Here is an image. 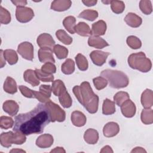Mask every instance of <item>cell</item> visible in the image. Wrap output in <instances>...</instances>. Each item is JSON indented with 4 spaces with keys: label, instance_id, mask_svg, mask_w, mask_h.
Masks as SVG:
<instances>
[{
    "label": "cell",
    "instance_id": "47",
    "mask_svg": "<svg viewBox=\"0 0 153 153\" xmlns=\"http://www.w3.org/2000/svg\"><path fill=\"white\" fill-rule=\"evenodd\" d=\"M11 2L13 3L17 7H25V5L27 4L26 1H11Z\"/></svg>",
    "mask_w": 153,
    "mask_h": 153
},
{
    "label": "cell",
    "instance_id": "32",
    "mask_svg": "<svg viewBox=\"0 0 153 153\" xmlns=\"http://www.w3.org/2000/svg\"><path fill=\"white\" fill-rule=\"evenodd\" d=\"M57 39L66 45H70L72 42V38L63 29H59L56 32Z\"/></svg>",
    "mask_w": 153,
    "mask_h": 153
},
{
    "label": "cell",
    "instance_id": "30",
    "mask_svg": "<svg viewBox=\"0 0 153 153\" xmlns=\"http://www.w3.org/2000/svg\"><path fill=\"white\" fill-rule=\"evenodd\" d=\"M62 71L66 75L72 74L75 71V63L74 60L71 59H68L62 65Z\"/></svg>",
    "mask_w": 153,
    "mask_h": 153
},
{
    "label": "cell",
    "instance_id": "25",
    "mask_svg": "<svg viewBox=\"0 0 153 153\" xmlns=\"http://www.w3.org/2000/svg\"><path fill=\"white\" fill-rule=\"evenodd\" d=\"M58 97L60 103L62 105L63 107L65 108H68L72 106V100L70 94L67 91L66 88L62 91L59 93Z\"/></svg>",
    "mask_w": 153,
    "mask_h": 153
},
{
    "label": "cell",
    "instance_id": "10",
    "mask_svg": "<svg viewBox=\"0 0 153 153\" xmlns=\"http://www.w3.org/2000/svg\"><path fill=\"white\" fill-rule=\"evenodd\" d=\"M123 115L127 118H131L136 114V108L135 104L130 99L126 100L121 106Z\"/></svg>",
    "mask_w": 153,
    "mask_h": 153
},
{
    "label": "cell",
    "instance_id": "26",
    "mask_svg": "<svg viewBox=\"0 0 153 153\" xmlns=\"http://www.w3.org/2000/svg\"><path fill=\"white\" fill-rule=\"evenodd\" d=\"M115 112V103L108 99L104 100L102 105V113L104 115H112Z\"/></svg>",
    "mask_w": 153,
    "mask_h": 153
},
{
    "label": "cell",
    "instance_id": "37",
    "mask_svg": "<svg viewBox=\"0 0 153 153\" xmlns=\"http://www.w3.org/2000/svg\"><path fill=\"white\" fill-rule=\"evenodd\" d=\"M35 71L36 76L39 79V80H41L43 82L53 81L54 76L53 75V74L45 73L42 71H41V69H36Z\"/></svg>",
    "mask_w": 153,
    "mask_h": 153
},
{
    "label": "cell",
    "instance_id": "18",
    "mask_svg": "<svg viewBox=\"0 0 153 153\" xmlns=\"http://www.w3.org/2000/svg\"><path fill=\"white\" fill-rule=\"evenodd\" d=\"M106 23L103 20H99L96 23L92 24L91 35L100 36L103 35L106 30Z\"/></svg>",
    "mask_w": 153,
    "mask_h": 153
},
{
    "label": "cell",
    "instance_id": "31",
    "mask_svg": "<svg viewBox=\"0 0 153 153\" xmlns=\"http://www.w3.org/2000/svg\"><path fill=\"white\" fill-rule=\"evenodd\" d=\"M13 132L8 131L6 133H2L0 136L1 145L5 148H9L11 146L12 143V136Z\"/></svg>",
    "mask_w": 153,
    "mask_h": 153
},
{
    "label": "cell",
    "instance_id": "40",
    "mask_svg": "<svg viewBox=\"0 0 153 153\" xmlns=\"http://www.w3.org/2000/svg\"><path fill=\"white\" fill-rule=\"evenodd\" d=\"M139 7L141 11L146 14L149 15L152 11V7L151 1L149 0H142L139 2Z\"/></svg>",
    "mask_w": 153,
    "mask_h": 153
},
{
    "label": "cell",
    "instance_id": "15",
    "mask_svg": "<svg viewBox=\"0 0 153 153\" xmlns=\"http://www.w3.org/2000/svg\"><path fill=\"white\" fill-rule=\"evenodd\" d=\"M71 121L72 124L76 127H82L84 126L87 121L86 117L85 115L78 111H74L71 114Z\"/></svg>",
    "mask_w": 153,
    "mask_h": 153
},
{
    "label": "cell",
    "instance_id": "4",
    "mask_svg": "<svg viewBox=\"0 0 153 153\" xmlns=\"http://www.w3.org/2000/svg\"><path fill=\"white\" fill-rule=\"evenodd\" d=\"M128 63L131 68L142 72H149L152 67L151 60L142 51L130 54L128 57Z\"/></svg>",
    "mask_w": 153,
    "mask_h": 153
},
{
    "label": "cell",
    "instance_id": "8",
    "mask_svg": "<svg viewBox=\"0 0 153 153\" xmlns=\"http://www.w3.org/2000/svg\"><path fill=\"white\" fill-rule=\"evenodd\" d=\"M36 42L41 48H48L52 49L55 45V41L51 35L47 33L39 35L37 38Z\"/></svg>",
    "mask_w": 153,
    "mask_h": 153
},
{
    "label": "cell",
    "instance_id": "5",
    "mask_svg": "<svg viewBox=\"0 0 153 153\" xmlns=\"http://www.w3.org/2000/svg\"><path fill=\"white\" fill-rule=\"evenodd\" d=\"M45 105L50 111L51 122H63L65 121L66 113L57 104L50 100Z\"/></svg>",
    "mask_w": 153,
    "mask_h": 153
},
{
    "label": "cell",
    "instance_id": "51",
    "mask_svg": "<svg viewBox=\"0 0 153 153\" xmlns=\"http://www.w3.org/2000/svg\"><path fill=\"white\" fill-rule=\"evenodd\" d=\"M65 150L62 147H56L54 149H52L50 152H65Z\"/></svg>",
    "mask_w": 153,
    "mask_h": 153
},
{
    "label": "cell",
    "instance_id": "19",
    "mask_svg": "<svg viewBox=\"0 0 153 153\" xmlns=\"http://www.w3.org/2000/svg\"><path fill=\"white\" fill-rule=\"evenodd\" d=\"M141 103L145 108H151L153 105V93L150 89H146L141 95Z\"/></svg>",
    "mask_w": 153,
    "mask_h": 153
},
{
    "label": "cell",
    "instance_id": "33",
    "mask_svg": "<svg viewBox=\"0 0 153 153\" xmlns=\"http://www.w3.org/2000/svg\"><path fill=\"white\" fill-rule=\"evenodd\" d=\"M75 61L78 69L80 71H84L88 69V63L86 57L82 54L78 53L75 57Z\"/></svg>",
    "mask_w": 153,
    "mask_h": 153
},
{
    "label": "cell",
    "instance_id": "45",
    "mask_svg": "<svg viewBox=\"0 0 153 153\" xmlns=\"http://www.w3.org/2000/svg\"><path fill=\"white\" fill-rule=\"evenodd\" d=\"M41 71L47 74H53L56 73V67L53 63L47 62L41 66Z\"/></svg>",
    "mask_w": 153,
    "mask_h": 153
},
{
    "label": "cell",
    "instance_id": "23",
    "mask_svg": "<svg viewBox=\"0 0 153 153\" xmlns=\"http://www.w3.org/2000/svg\"><path fill=\"white\" fill-rule=\"evenodd\" d=\"M3 88L5 92L13 94L17 91V87L16 81L10 76H7L4 83Z\"/></svg>",
    "mask_w": 153,
    "mask_h": 153
},
{
    "label": "cell",
    "instance_id": "13",
    "mask_svg": "<svg viewBox=\"0 0 153 153\" xmlns=\"http://www.w3.org/2000/svg\"><path fill=\"white\" fill-rule=\"evenodd\" d=\"M53 137L51 134H43L37 138L36 145L41 148H47L50 147L53 145Z\"/></svg>",
    "mask_w": 153,
    "mask_h": 153
},
{
    "label": "cell",
    "instance_id": "11",
    "mask_svg": "<svg viewBox=\"0 0 153 153\" xmlns=\"http://www.w3.org/2000/svg\"><path fill=\"white\" fill-rule=\"evenodd\" d=\"M38 58L41 62L47 63L51 62L54 63L55 60L53 56L52 49L48 48H41L38 53Z\"/></svg>",
    "mask_w": 153,
    "mask_h": 153
},
{
    "label": "cell",
    "instance_id": "12",
    "mask_svg": "<svg viewBox=\"0 0 153 153\" xmlns=\"http://www.w3.org/2000/svg\"><path fill=\"white\" fill-rule=\"evenodd\" d=\"M120 131L119 125L115 122H109L103 127V133L105 137H112L116 136Z\"/></svg>",
    "mask_w": 153,
    "mask_h": 153
},
{
    "label": "cell",
    "instance_id": "41",
    "mask_svg": "<svg viewBox=\"0 0 153 153\" xmlns=\"http://www.w3.org/2000/svg\"><path fill=\"white\" fill-rule=\"evenodd\" d=\"M11 14L10 12L2 6L0 7V22L1 24L7 25L11 22Z\"/></svg>",
    "mask_w": 153,
    "mask_h": 153
},
{
    "label": "cell",
    "instance_id": "48",
    "mask_svg": "<svg viewBox=\"0 0 153 153\" xmlns=\"http://www.w3.org/2000/svg\"><path fill=\"white\" fill-rule=\"evenodd\" d=\"M82 2L85 5H86L87 7H91V6H93V5H96V3L97 2V0H91V1L90 0H86V1L83 0V1H82Z\"/></svg>",
    "mask_w": 153,
    "mask_h": 153
},
{
    "label": "cell",
    "instance_id": "21",
    "mask_svg": "<svg viewBox=\"0 0 153 153\" xmlns=\"http://www.w3.org/2000/svg\"><path fill=\"white\" fill-rule=\"evenodd\" d=\"M23 78L26 82L33 87L37 86L39 84V80L36 76L35 71L32 69H27L25 71L23 74Z\"/></svg>",
    "mask_w": 153,
    "mask_h": 153
},
{
    "label": "cell",
    "instance_id": "6",
    "mask_svg": "<svg viewBox=\"0 0 153 153\" xmlns=\"http://www.w3.org/2000/svg\"><path fill=\"white\" fill-rule=\"evenodd\" d=\"M34 16V13L32 8L26 7H17L16 17L20 23H27L30 21Z\"/></svg>",
    "mask_w": 153,
    "mask_h": 153
},
{
    "label": "cell",
    "instance_id": "42",
    "mask_svg": "<svg viewBox=\"0 0 153 153\" xmlns=\"http://www.w3.org/2000/svg\"><path fill=\"white\" fill-rule=\"evenodd\" d=\"M14 124L12 118L7 116H1L0 118V127L3 129L11 128Z\"/></svg>",
    "mask_w": 153,
    "mask_h": 153
},
{
    "label": "cell",
    "instance_id": "36",
    "mask_svg": "<svg viewBox=\"0 0 153 153\" xmlns=\"http://www.w3.org/2000/svg\"><path fill=\"white\" fill-rule=\"evenodd\" d=\"M111 8L114 13L120 14L124 10L125 4L122 1H111Z\"/></svg>",
    "mask_w": 153,
    "mask_h": 153
},
{
    "label": "cell",
    "instance_id": "43",
    "mask_svg": "<svg viewBox=\"0 0 153 153\" xmlns=\"http://www.w3.org/2000/svg\"><path fill=\"white\" fill-rule=\"evenodd\" d=\"M93 82L95 88L98 90L103 89L106 87L108 84V81L105 78L101 76L93 78Z\"/></svg>",
    "mask_w": 153,
    "mask_h": 153
},
{
    "label": "cell",
    "instance_id": "49",
    "mask_svg": "<svg viewBox=\"0 0 153 153\" xmlns=\"http://www.w3.org/2000/svg\"><path fill=\"white\" fill-rule=\"evenodd\" d=\"M0 58H1V68H3L5 65V59L4 56V51L2 50H0Z\"/></svg>",
    "mask_w": 153,
    "mask_h": 153
},
{
    "label": "cell",
    "instance_id": "20",
    "mask_svg": "<svg viewBox=\"0 0 153 153\" xmlns=\"http://www.w3.org/2000/svg\"><path fill=\"white\" fill-rule=\"evenodd\" d=\"M124 21L127 25L132 27H138L142 22V18L133 13H128L125 17Z\"/></svg>",
    "mask_w": 153,
    "mask_h": 153
},
{
    "label": "cell",
    "instance_id": "50",
    "mask_svg": "<svg viewBox=\"0 0 153 153\" xmlns=\"http://www.w3.org/2000/svg\"><path fill=\"white\" fill-rule=\"evenodd\" d=\"M100 152L102 153V152H113V150L112 149L111 146L106 145L102 149V150L100 151Z\"/></svg>",
    "mask_w": 153,
    "mask_h": 153
},
{
    "label": "cell",
    "instance_id": "24",
    "mask_svg": "<svg viewBox=\"0 0 153 153\" xmlns=\"http://www.w3.org/2000/svg\"><path fill=\"white\" fill-rule=\"evenodd\" d=\"M75 32L82 36L91 35V30L89 26L85 22H79L75 26Z\"/></svg>",
    "mask_w": 153,
    "mask_h": 153
},
{
    "label": "cell",
    "instance_id": "38",
    "mask_svg": "<svg viewBox=\"0 0 153 153\" xmlns=\"http://www.w3.org/2000/svg\"><path fill=\"white\" fill-rule=\"evenodd\" d=\"M130 99L128 93L125 91H119L114 96V102L118 105L121 106L126 100Z\"/></svg>",
    "mask_w": 153,
    "mask_h": 153
},
{
    "label": "cell",
    "instance_id": "35",
    "mask_svg": "<svg viewBox=\"0 0 153 153\" xmlns=\"http://www.w3.org/2000/svg\"><path fill=\"white\" fill-rule=\"evenodd\" d=\"M53 51L59 59H65L68 55V50L65 47L59 44L54 46Z\"/></svg>",
    "mask_w": 153,
    "mask_h": 153
},
{
    "label": "cell",
    "instance_id": "2",
    "mask_svg": "<svg viewBox=\"0 0 153 153\" xmlns=\"http://www.w3.org/2000/svg\"><path fill=\"white\" fill-rule=\"evenodd\" d=\"M72 91L79 102L89 113L94 114L97 111L99 97L94 93L88 82L84 81L80 85L74 86Z\"/></svg>",
    "mask_w": 153,
    "mask_h": 153
},
{
    "label": "cell",
    "instance_id": "46",
    "mask_svg": "<svg viewBox=\"0 0 153 153\" xmlns=\"http://www.w3.org/2000/svg\"><path fill=\"white\" fill-rule=\"evenodd\" d=\"M19 88L21 93L26 97L34 98V90H32L25 85H19Z\"/></svg>",
    "mask_w": 153,
    "mask_h": 153
},
{
    "label": "cell",
    "instance_id": "54",
    "mask_svg": "<svg viewBox=\"0 0 153 153\" xmlns=\"http://www.w3.org/2000/svg\"><path fill=\"white\" fill-rule=\"evenodd\" d=\"M111 1H102V2H103V3L106 4H109V3H110V4H111Z\"/></svg>",
    "mask_w": 153,
    "mask_h": 153
},
{
    "label": "cell",
    "instance_id": "44",
    "mask_svg": "<svg viewBox=\"0 0 153 153\" xmlns=\"http://www.w3.org/2000/svg\"><path fill=\"white\" fill-rule=\"evenodd\" d=\"M26 140V135L19 132L15 131L12 136V143L16 145H22L25 142Z\"/></svg>",
    "mask_w": 153,
    "mask_h": 153
},
{
    "label": "cell",
    "instance_id": "9",
    "mask_svg": "<svg viewBox=\"0 0 153 153\" xmlns=\"http://www.w3.org/2000/svg\"><path fill=\"white\" fill-rule=\"evenodd\" d=\"M109 54L110 53L108 52L94 50L90 53V57L94 65L97 66H102L106 62V59Z\"/></svg>",
    "mask_w": 153,
    "mask_h": 153
},
{
    "label": "cell",
    "instance_id": "7",
    "mask_svg": "<svg viewBox=\"0 0 153 153\" xmlns=\"http://www.w3.org/2000/svg\"><path fill=\"white\" fill-rule=\"evenodd\" d=\"M17 52L25 59L32 61L33 59V47L30 42L20 43L18 46Z\"/></svg>",
    "mask_w": 153,
    "mask_h": 153
},
{
    "label": "cell",
    "instance_id": "53",
    "mask_svg": "<svg viewBox=\"0 0 153 153\" xmlns=\"http://www.w3.org/2000/svg\"><path fill=\"white\" fill-rule=\"evenodd\" d=\"M25 152V151L22 150V149H12L11 151H10V152Z\"/></svg>",
    "mask_w": 153,
    "mask_h": 153
},
{
    "label": "cell",
    "instance_id": "29",
    "mask_svg": "<svg viewBox=\"0 0 153 153\" xmlns=\"http://www.w3.org/2000/svg\"><path fill=\"white\" fill-rule=\"evenodd\" d=\"M4 56L10 65L16 64L18 61L17 54L14 50L7 49L4 50Z\"/></svg>",
    "mask_w": 153,
    "mask_h": 153
},
{
    "label": "cell",
    "instance_id": "22",
    "mask_svg": "<svg viewBox=\"0 0 153 153\" xmlns=\"http://www.w3.org/2000/svg\"><path fill=\"white\" fill-rule=\"evenodd\" d=\"M84 139L88 144H96L99 139V133L93 128H88L84 133Z\"/></svg>",
    "mask_w": 153,
    "mask_h": 153
},
{
    "label": "cell",
    "instance_id": "52",
    "mask_svg": "<svg viewBox=\"0 0 153 153\" xmlns=\"http://www.w3.org/2000/svg\"><path fill=\"white\" fill-rule=\"evenodd\" d=\"M131 152H146V151L142 147H136L131 151Z\"/></svg>",
    "mask_w": 153,
    "mask_h": 153
},
{
    "label": "cell",
    "instance_id": "27",
    "mask_svg": "<svg viewBox=\"0 0 153 153\" xmlns=\"http://www.w3.org/2000/svg\"><path fill=\"white\" fill-rule=\"evenodd\" d=\"M140 119L144 124H151L153 123V111L151 108H145L142 110Z\"/></svg>",
    "mask_w": 153,
    "mask_h": 153
},
{
    "label": "cell",
    "instance_id": "3",
    "mask_svg": "<svg viewBox=\"0 0 153 153\" xmlns=\"http://www.w3.org/2000/svg\"><path fill=\"white\" fill-rule=\"evenodd\" d=\"M100 75L109 82V86L112 88H124L127 87L129 83L128 76L120 71L107 69L102 71Z\"/></svg>",
    "mask_w": 153,
    "mask_h": 153
},
{
    "label": "cell",
    "instance_id": "1",
    "mask_svg": "<svg viewBox=\"0 0 153 153\" xmlns=\"http://www.w3.org/2000/svg\"><path fill=\"white\" fill-rule=\"evenodd\" d=\"M50 122L51 116L48 108L45 104L39 103L30 112L15 117L13 131L25 135L40 134Z\"/></svg>",
    "mask_w": 153,
    "mask_h": 153
},
{
    "label": "cell",
    "instance_id": "34",
    "mask_svg": "<svg viewBox=\"0 0 153 153\" xmlns=\"http://www.w3.org/2000/svg\"><path fill=\"white\" fill-rule=\"evenodd\" d=\"M98 17V13L93 10H85L82 11L79 15L78 17L84 19L89 21H94Z\"/></svg>",
    "mask_w": 153,
    "mask_h": 153
},
{
    "label": "cell",
    "instance_id": "28",
    "mask_svg": "<svg viewBox=\"0 0 153 153\" xmlns=\"http://www.w3.org/2000/svg\"><path fill=\"white\" fill-rule=\"evenodd\" d=\"M76 19L74 16H69L65 17L63 21V25L65 28L71 34H74L75 32Z\"/></svg>",
    "mask_w": 153,
    "mask_h": 153
},
{
    "label": "cell",
    "instance_id": "17",
    "mask_svg": "<svg viewBox=\"0 0 153 153\" xmlns=\"http://www.w3.org/2000/svg\"><path fill=\"white\" fill-rule=\"evenodd\" d=\"M88 44L89 46L99 49H102L109 45V44L103 38L94 35H90L88 39Z\"/></svg>",
    "mask_w": 153,
    "mask_h": 153
},
{
    "label": "cell",
    "instance_id": "14",
    "mask_svg": "<svg viewBox=\"0 0 153 153\" xmlns=\"http://www.w3.org/2000/svg\"><path fill=\"white\" fill-rule=\"evenodd\" d=\"M72 5L69 0H55L51 2V9L56 11H64L68 10Z\"/></svg>",
    "mask_w": 153,
    "mask_h": 153
},
{
    "label": "cell",
    "instance_id": "39",
    "mask_svg": "<svg viewBox=\"0 0 153 153\" xmlns=\"http://www.w3.org/2000/svg\"><path fill=\"white\" fill-rule=\"evenodd\" d=\"M127 45L132 49H138L142 46L141 41L135 36H129L127 37L126 40Z\"/></svg>",
    "mask_w": 153,
    "mask_h": 153
},
{
    "label": "cell",
    "instance_id": "16",
    "mask_svg": "<svg viewBox=\"0 0 153 153\" xmlns=\"http://www.w3.org/2000/svg\"><path fill=\"white\" fill-rule=\"evenodd\" d=\"M2 108L5 112L8 114L11 117H13L17 114L19 106L15 101L8 100L4 102Z\"/></svg>",
    "mask_w": 153,
    "mask_h": 153
}]
</instances>
